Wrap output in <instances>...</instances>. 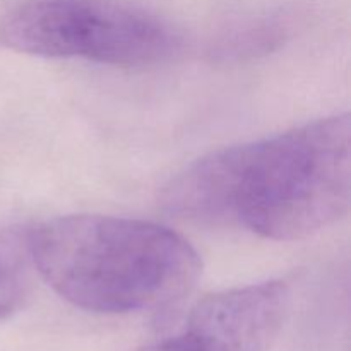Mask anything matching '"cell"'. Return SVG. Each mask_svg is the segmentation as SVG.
<instances>
[{"instance_id":"6da1fadb","label":"cell","mask_w":351,"mask_h":351,"mask_svg":"<svg viewBox=\"0 0 351 351\" xmlns=\"http://www.w3.org/2000/svg\"><path fill=\"white\" fill-rule=\"evenodd\" d=\"M348 113L209 153L171 178L168 213L199 225H239L271 240L307 239L348 213Z\"/></svg>"},{"instance_id":"7a4b0ae2","label":"cell","mask_w":351,"mask_h":351,"mask_svg":"<svg viewBox=\"0 0 351 351\" xmlns=\"http://www.w3.org/2000/svg\"><path fill=\"white\" fill-rule=\"evenodd\" d=\"M38 276L96 314H129L184 297L201 276L197 250L171 228L103 215L60 216L31 228Z\"/></svg>"},{"instance_id":"3957f363","label":"cell","mask_w":351,"mask_h":351,"mask_svg":"<svg viewBox=\"0 0 351 351\" xmlns=\"http://www.w3.org/2000/svg\"><path fill=\"white\" fill-rule=\"evenodd\" d=\"M0 45L33 57L139 67L170 58L178 38L120 0H24L0 17Z\"/></svg>"},{"instance_id":"277c9868","label":"cell","mask_w":351,"mask_h":351,"mask_svg":"<svg viewBox=\"0 0 351 351\" xmlns=\"http://www.w3.org/2000/svg\"><path fill=\"white\" fill-rule=\"evenodd\" d=\"M290 304L283 281H264L211 293L191 311L182 336L191 351H267Z\"/></svg>"},{"instance_id":"5b68a950","label":"cell","mask_w":351,"mask_h":351,"mask_svg":"<svg viewBox=\"0 0 351 351\" xmlns=\"http://www.w3.org/2000/svg\"><path fill=\"white\" fill-rule=\"evenodd\" d=\"M38 271L31 252V228L0 230V321L26 305Z\"/></svg>"}]
</instances>
